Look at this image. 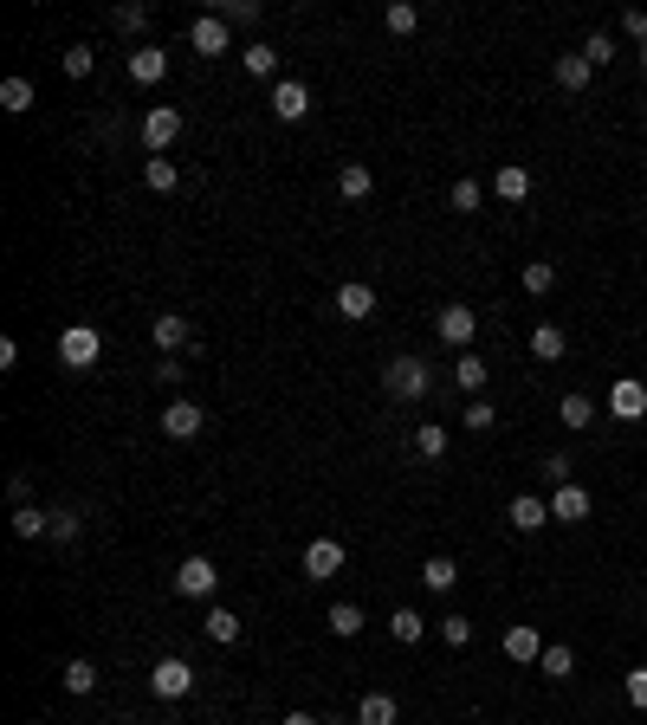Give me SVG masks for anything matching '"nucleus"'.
I'll list each match as a JSON object with an SVG mask.
<instances>
[{"label":"nucleus","instance_id":"ea45409f","mask_svg":"<svg viewBox=\"0 0 647 725\" xmlns=\"http://www.w3.org/2000/svg\"><path fill=\"white\" fill-rule=\"evenodd\" d=\"M440 641H447V648H466V641H473V622H466V615H440Z\"/></svg>","mask_w":647,"mask_h":725},{"label":"nucleus","instance_id":"4c0bfd02","mask_svg":"<svg viewBox=\"0 0 647 725\" xmlns=\"http://www.w3.org/2000/svg\"><path fill=\"white\" fill-rule=\"evenodd\" d=\"M550 285H557V266H550V259H531V266H525V292H531V298H544Z\"/></svg>","mask_w":647,"mask_h":725},{"label":"nucleus","instance_id":"412c9836","mask_svg":"<svg viewBox=\"0 0 647 725\" xmlns=\"http://www.w3.org/2000/svg\"><path fill=\"white\" fill-rule=\"evenodd\" d=\"M337 195H343V201H369V195H376V175H369L363 162H343V175H337Z\"/></svg>","mask_w":647,"mask_h":725},{"label":"nucleus","instance_id":"aec40b11","mask_svg":"<svg viewBox=\"0 0 647 725\" xmlns=\"http://www.w3.org/2000/svg\"><path fill=\"white\" fill-rule=\"evenodd\" d=\"M557 421H563V428H570V434H583V428H596V402H589V395H563V402H557Z\"/></svg>","mask_w":647,"mask_h":725},{"label":"nucleus","instance_id":"473e14b6","mask_svg":"<svg viewBox=\"0 0 647 725\" xmlns=\"http://www.w3.org/2000/svg\"><path fill=\"white\" fill-rule=\"evenodd\" d=\"M415 454L421 460H440V454H447V428H440V421H421V428H415Z\"/></svg>","mask_w":647,"mask_h":725},{"label":"nucleus","instance_id":"e433bc0d","mask_svg":"<svg viewBox=\"0 0 647 725\" xmlns=\"http://www.w3.org/2000/svg\"><path fill=\"white\" fill-rule=\"evenodd\" d=\"M460 421H466V428H473V434H486V428H492V421H499V408H492V402H486V395H473V402H466V408H460Z\"/></svg>","mask_w":647,"mask_h":725},{"label":"nucleus","instance_id":"37998d69","mask_svg":"<svg viewBox=\"0 0 647 725\" xmlns=\"http://www.w3.org/2000/svg\"><path fill=\"white\" fill-rule=\"evenodd\" d=\"M65 78H91V65H98V52H91V46H65Z\"/></svg>","mask_w":647,"mask_h":725},{"label":"nucleus","instance_id":"f704fd0d","mask_svg":"<svg viewBox=\"0 0 647 725\" xmlns=\"http://www.w3.org/2000/svg\"><path fill=\"white\" fill-rule=\"evenodd\" d=\"M382 26H389V33H395V39H408V33H415V26H421V13H415V7H408V0H395V7H389V13H382Z\"/></svg>","mask_w":647,"mask_h":725},{"label":"nucleus","instance_id":"8fccbe9b","mask_svg":"<svg viewBox=\"0 0 647 725\" xmlns=\"http://www.w3.org/2000/svg\"><path fill=\"white\" fill-rule=\"evenodd\" d=\"M285 725H318V713H285Z\"/></svg>","mask_w":647,"mask_h":725},{"label":"nucleus","instance_id":"ddd939ff","mask_svg":"<svg viewBox=\"0 0 647 725\" xmlns=\"http://www.w3.org/2000/svg\"><path fill=\"white\" fill-rule=\"evenodd\" d=\"M175 590H182V596H214L220 590V570L208 564V557H188V564L175 570Z\"/></svg>","mask_w":647,"mask_h":725},{"label":"nucleus","instance_id":"6ab92c4d","mask_svg":"<svg viewBox=\"0 0 647 725\" xmlns=\"http://www.w3.org/2000/svg\"><path fill=\"white\" fill-rule=\"evenodd\" d=\"M550 72H557V91H583L596 65H589L583 52H557V65H550Z\"/></svg>","mask_w":647,"mask_h":725},{"label":"nucleus","instance_id":"c85d7f7f","mask_svg":"<svg viewBox=\"0 0 647 725\" xmlns=\"http://www.w3.org/2000/svg\"><path fill=\"white\" fill-rule=\"evenodd\" d=\"M538 674H550V680H570V674H576V654L563 648V641H544V654H538Z\"/></svg>","mask_w":647,"mask_h":725},{"label":"nucleus","instance_id":"6e6552de","mask_svg":"<svg viewBox=\"0 0 647 725\" xmlns=\"http://www.w3.org/2000/svg\"><path fill=\"white\" fill-rule=\"evenodd\" d=\"M272 117L279 123H305L311 117V91L298 85V78H279V85H272Z\"/></svg>","mask_w":647,"mask_h":725},{"label":"nucleus","instance_id":"603ef678","mask_svg":"<svg viewBox=\"0 0 647 725\" xmlns=\"http://www.w3.org/2000/svg\"><path fill=\"white\" fill-rule=\"evenodd\" d=\"M641 72H647V46H641Z\"/></svg>","mask_w":647,"mask_h":725},{"label":"nucleus","instance_id":"a211bd4d","mask_svg":"<svg viewBox=\"0 0 647 725\" xmlns=\"http://www.w3.org/2000/svg\"><path fill=\"white\" fill-rule=\"evenodd\" d=\"M356 725H402V706H395V693H363V706H356Z\"/></svg>","mask_w":647,"mask_h":725},{"label":"nucleus","instance_id":"a878e982","mask_svg":"<svg viewBox=\"0 0 647 725\" xmlns=\"http://www.w3.org/2000/svg\"><path fill=\"white\" fill-rule=\"evenodd\" d=\"M324 622H330V635L356 641V635H363V622H369V615L356 609V603H330V615H324Z\"/></svg>","mask_w":647,"mask_h":725},{"label":"nucleus","instance_id":"7c9ffc66","mask_svg":"<svg viewBox=\"0 0 647 725\" xmlns=\"http://www.w3.org/2000/svg\"><path fill=\"white\" fill-rule=\"evenodd\" d=\"M201 628H208V635L220 641V648H233V641H240V615H233V609H208V622H201Z\"/></svg>","mask_w":647,"mask_h":725},{"label":"nucleus","instance_id":"c9c22d12","mask_svg":"<svg viewBox=\"0 0 647 725\" xmlns=\"http://www.w3.org/2000/svg\"><path fill=\"white\" fill-rule=\"evenodd\" d=\"M240 59H246V72H253V78H272V72H279V46H246Z\"/></svg>","mask_w":647,"mask_h":725},{"label":"nucleus","instance_id":"423d86ee","mask_svg":"<svg viewBox=\"0 0 647 725\" xmlns=\"http://www.w3.org/2000/svg\"><path fill=\"white\" fill-rule=\"evenodd\" d=\"M188 46H195L201 59H220V52L233 46V39H227V20H220V13H195V20H188Z\"/></svg>","mask_w":647,"mask_h":725},{"label":"nucleus","instance_id":"a19ab883","mask_svg":"<svg viewBox=\"0 0 647 725\" xmlns=\"http://www.w3.org/2000/svg\"><path fill=\"white\" fill-rule=\"evenodd\" d=\"M214 13H220L227 26H253V20H259V0H220Z\"/></svg>","mask_w":647,"mask_h":725},{"label":"nucleus","instance_id":"0eeeda50","mask_svg":"<svg viewBox=\"0 0 647 725\" xmlns=\"http://www.w3.org/2000/svg\"><path fill=\"white\" fill-rule=\"evenodd\" d=\"M343 564H350V551H343L337 538H318V544H305V577H311V583H330V577H337Z\"/></svg>","mask_w":647,"mask_h":725},{"label":"nucleus","instance_id":"20e7f679","mask_svg":"<svg viewBox=\"0 0 647 725\" xmlns=\"http://www.w3.org/2000/svg\"><path fill=\"white\" fill-rule=\"evenodd\" d=\"M98 357H104V337L91 331V324H72V331L59 337V363L65 369H98Z\"/></svg>","mask_w":647,"mask_h":725},{"label":"nucleus","instance_id":"f3484780","mask_svg":"<svg viewBox=\"0 0 647 725\" xmlns=\"http://www.w3.org/2000/svg\"><path fill=\"white\" fill-rule=\"evenodd\" d=\"M195 344V324L182 318V311H162L156 318V350H188Z\"/></svg>","mask_w":647,"mask_h":725},{"label":"nucleus","instance_id":"f03ea898","mask_svg":"<svg viewBox=\"0 0 647 725\" xmlns=\"http://www.w3.org/2000/svg\"><path fill=\"white\" fill-rule=\"evenodd\" d=\"M149 693H156V700H188V693H195V667H188L182 654H162V661L149 667Z\"/></svg>","mask_w":647,"mask_h":725},{"label":"nucleus","instance_id":"9d476101","mask_svg":"<svg viewBox=\"0 0 647 725\" xmlns=\"http://www.w3.org/2000/svg\"><path fill=\"white\" fill-rule=\"evenodd\" d=\"M609 415L615 421H641L647 415V382H635V376L615 382V389H609Z\"/></svg>","mask_w":647,"mask_h":725},{"label":"nucleus","instance_id":"72a5a7b5","mask_svg":"<svg viewBox=\"0 0 647 725\" xmlns=\"http://www.w3.org/2000/svg\"><path fill=\"white\" fill-rule=\"evenodd\" d=\"M98 687V667L85 661V654H78V661H65V693H91Z\"/></svg>","mask_w":647,"mask_h":725},{"label":"nucleus","instance_id":"39448f33","mask_svg":"<svg viewBox=\"0 0 647 725\" xmlns=\"http://www.w3.org/2000/svg\"><path fill=\"white\" fill-rule=\"evenodd\" d=\"M175 136H182V111H175V104H149V111H143V149H149V156H162Z\"/></svg>","mask_w":647,"mask_h":725},{"label":"nucleus","instance_id":"4468645a","mask_svg":"<svg viewBox=\"0 0 647 725\" xmlns=\"http://www.w3.org/2000/svg\"><path fill=\"white\" fill-rule=\"evenodd\" d=\"M123 72H130L136 85H162V78H169V52H156V46H136L130 59H123Z\"/></svg>","mask_w":647,"mask_h":725},{"label":"nucleus","instance_id":"49530a36","mask_svg":"<svg viewBox=\"0 0 647 725\" xmlns=\"http://www.w3.org/2000/svg\"><path fill=\"white\" fill-rule=\"evenodd\" d=\"M544 480H550V486H570V454H550V460H544Z\"/></svg>","mask_w":647,"mask_h":725},{"label":"nucleus","instance_id":"cd10ccee","mask_svg":"<svg viewBox=\"0 0 647 725\" xmlns=\"http://www.w3.org/2000/svg\"><path fill=\"white\" fill-rule=\"evenodd\" d=\"M421 583H428L434 596H447L453 583H460V564H453V557H428V564H421Z\"/></svg>","mask_w":647,"mask_h":725},{"label":"nucleus","instance_id":"a18cd8bd","mask_svg":"<svg viewBox=\"0 0 647 725\" xmlns=\"http://www.w3.org/2000/svg\"><path fill=\"white\" fill-rule=\"evenodd\" d=\"M628 706H635V713H647V667H628Z\"/></svg>","mask_w":647,"mask_h":725},{"label":"nucleus","instance_id":"393cba45","mask_svg":"<svg viewBox=\"0 0 647 725\" xmlns=\"http://www.w3.org/2000/svg\"><path fill=\"white\" fill-rule=\"evenodd\" d=\"M486 376H492L486 357H473V350H460V357H453V382H460L466 395H479V389H486Z\"/></svg>","mask_w":647,"mask_h":725},{"label":"nucleus","instance_id":"58836bf2","mask_svg":"<svg viewBox=\"0 0 647 725\" xmlns=\"http://www.w3.org/2000/svg\"><path fill=\"white\" fill-rule=\"evenodd\" d=\"M479 201H486V188H479L473 175H460V182H453V214H473Z\"/></svg>","mask_w":647,"mask_h":725},{"label":"nucleus","instance_id":"3c124183","mask_svg":"<svg viewBox=\"0 0 647 725\" xmlns=\"http://www.w3.org/2000/svg\"><path fill=\"white\" fill-rule=\"evenodd\" d=\"M318 725H350V719H343V713H324V719H318Z\"/></svg>","mask_w":647,"mask_h":725},{"label":"nucleus","instance_id":"dca6fc26","mask_svg":"<svg viewBox=\"0 0 647 725\" xmlns=\"http://www.w3.org/2000/svg\"><path fill=\"white\" fill-rule=\"evenodd\" d=\"M505 654H512V661H525V667H538V654H544V635H538L531 622L505 628Z\"/></svg>","mask_w":647,"mask_h":725},{"label":"nucleus","instance_id":"de8ad7c7","mask_svg":"<svg viewBox=\"0 0 647 725\" xmlns=\"http://www.w3.org/2000/svg\"><path fill=\"white\" fill-rule=\"evenodd\" d=\"M52 538L72 544V538H78V512H52Z\"/></svg>","mask_w":647,"mask_h":725},{"label":"nucleus","instance_id":"b1692460","mask_svg":"<svg viewBox=\"0 0 647 725\" xmlns=\"http://www.w3.org/2000/svg\"><path fill=\"white\" fill-rule=\"evenodd\" d=\"M143 182L156 188V195H175V188H182V169H175L169 156H143Z\"/></svg>","mask_w":647,"mask_h":725},{"label":"nucleus","instance_id":"5701e85b","mask_svg":"<svg viewBox=\"0 0 647 725\" xmlns=\"http://www.w3.org/2000/svg\"><path fill=\"white\" fill-rule=\"evenodd\" d=\"M389 635H395V641H402V648H415V641H421V635H428V615H421V609H408V603H402V609H395V615H389Z\"/></svg>","mask_w":647,"mask_h":725},{"label":"nucleus","instance_id":"9b49d317","mask_svg":"<svg viewBox=\"0 0 647 725\" xmlns=\"http://www.w3.org/2000/svg\"><path fill=\"white\" fill-rule=\"evenodd\" d=\"M337 311H343L350 324L376 318V285H363V279H343V285H337Z\"/></svg>","mask_w":647,"mask_h":725},{"label":"nucleus","instance_id":"c756f323","mask_svg":"<svg viewBox=\"0 0 647 725\" xmlns=\"http://www.w3.org/2000/svg\"><path fill=\"white\" fill-rule=\"evenodd\" d=\"M52 531V512H39V505H13V538H46Z\"/></svg>","mask_w":647,"mask_h":725},{"label":"nucleus","instance_id":"2eb2a0df","mask_svg":"<svg viewBox=\"0 0 647 725\" xmlns=\"http://www.w3.org/2000/svg\"><path fill=\"white\" fill-rule=\"evenodd\" d=\"M550 518H557V525H583L589 518V492L583 486H550Z\"/></svg>","mask_w":647,"mask_h":725},{"label":"nucleus","instance_id":"bb28decb","mask_svg":"<svg viewBox=\"0 0 647 725\" xmlns=\"http://www.w3.org/2000/svg\"><path fill=\"white\" fill-rule=\"evenodd\" d=\"M563 350H570V337H563L557 324H538V331H531V357H544V363H563Z\"/></svg>","mask_w":647,"mask_h":725},{"label":"nucleus","instance_id":"f8f14e48","mask_svg":"<svg viewBox=\"0 0 647 725\" xmlns=\"http://www.w3.org/2000/svg\"><path fill=\"white\" fill-rule=\"evenodd\" d=\"M201 428H208V415H201L195 402H169L162 408V434H169V441H195Z\"/></svg>","mask_w":647,"mask_h":725},{"label":"nucleus","instance_id":"7ed1b4c3","mask_svg":"<svg viewBox=\"0 0 647 725\" xmlns=\"http://www.w3.org/2000/svg\"><path fill=\"white\" fill-rule=\"evenodd\" d=\"M473 331H479V311L473 305H440L434 311V337L447 350H466V344H473Z\"/></svg>","mask_w":647,"mask_h":725},{"label":"nucleus","instance_id":"2f4dec72","mask_svg":"<svg viewBox=\"0 0 647 725\" xmlns=\"http://www.w3.org/2000/svg\"><path fill=\"white\" fill-rule=\"evenodd\" d=\"M0 111L26 117V111H33V85H26V78H7V85H0Z\"/></svg>","mask_w":647,"mask_h":725},{"label":"nucleus","instance_id":"4be33fe9","mask_svg":"<svg viewBox=\"0 0 647 725\" xmlns=\"http://www.w3.org/2000/svg\"><path fill=\"white\" fill-rule=\"evenodd\" d=\"M492 195H499V201H525V195H531V169H518V162H505V169L492 175Z\"/></svg>","mask_w":647,"mask_h":725},{"label":"nucleus","instance_id":"09e8293b","mask_svg":"<svg viewBox=\"0 0 647 725\" xmlns=\"http://www.w3.org/2000/svg\"><path fill=\"white\" fill-rule=\"evenodd\" d=\"M622 33L635 39V46H647V13H635V7H628V13H622Z\"/></svg>","mask_w":647,"mask_h":725},{"label":"nucleus","instance_id":"79ce46f5","mask_svg":"<svg viewBox=\"0 0 647 725\" xmlns=\"http://www.w3.org/2000/svg\"><path fill=\"white\" fill-rule=\"evenodd\" d=\"M110 20H117V33H149V7H143V0H130V7H117Z\"/></svg>","mask_w":647,"mask_h":725},{"label":"nucleus","instance_id":"1a4fd4ad","mask_svg":"<svg viewBox=\"0 0 647 725\" xmlns=\"http://www.w3.org/2000/svg\"><path fill=\"white\" fill-rule=\"evenodd\" d=\"M505 525H512V531H544L550 525V499H538V492H518V499L505 505Z\"/></svg>","mask_w":647,"mask_h":725},{"label":"nucleus","instance_id":"f257e3e1","mask_svg":"<svg viewBox=\"0 0 647 725\" xmlns=\"http://www.w3.org/2000/svg\"><path fill=\"white\" fill-rule=\"evenodd\" d=\"M382 389H389L395 402H421V395L434 389V369L421 357H389L382 363Z\"/></svg>","mask_w":647,"mask_h":725},{"label":"nucleus","instance_id":"c03bdc74","mask_svg":"<svg viewBox=\"0 0 647 725\" xmlns=\"http://www.w3.org/2000/svg\"><path fill=\"white\" fill-rule=\"evenodd\" d=\"M583 59H589V65H609V59H615V39H609V33H589V39H583Z\"/></svg>","mask_w":647,"mask_h":725}]
</instances>
